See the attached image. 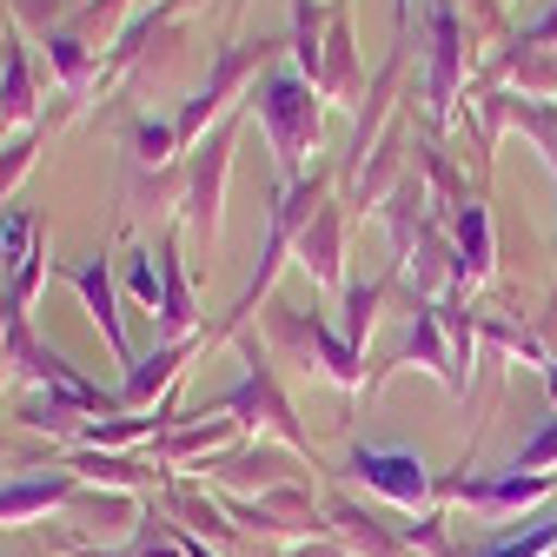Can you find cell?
<instances>
[{"instance_id":"9a60e30c","label":"cell","mask_w":557,"mask_h":557,"mask_svg":"<svg viewBox=\"0 0 557 557\" xmlns=\"http://www.w3.org/2000/svg\"><path fill=\"white\" fill-rule=\"evenodd\" d=\"M458 278H484L492 272V226H484V206H458Z\"/></svg>"},{"instance_id":"d4e9b609","label":"cell","mask_w":557,"mask_h":557,"mask_svg":"<svg viewBox=\"0 0 557 557\" xmlns=\"http://www.w3.org/2000/svg\"><path fill=\"white\" fill-rule=\"evenodd\" d=\"M544 379H550V398H557V366L550 359H544Z\"/></svg>"},{"instance_id":"484cf974","label":"cell","mask_w":557,"mask_h":557,"mask_svg":"<svg viewBox=\"0 0 557 557\" xmlns=\"http://www.w3.org/2000/svg\"><path fill=\"white\" fill-rule=\"evenodd\" d=\"M293 557H345V550H293Z\"/></svg>"},{"instance_id":"cb8c5ba5","label":"cell","mask_w":557,"mask_h":557,"mask_svg":"<svg viewBox=\"0 0 557 557\" xmlns=\"http://www.w3.org/2000/svg\"><path fill=\"white\" fill-rule=\"evenodd\" d=\"M81 471H94V478H113V484H139V471H133L126 458H81Z\"/></svg>"},{"instance_id":"52a82bcc","label":"cell","mask_w":557,"mask_h":557,"mask_svg":"<svg viewBox=\"0 0 557 557\" xmlns=\"http://www.w3.org/2000/svg\"><path fill=\"white\" fill-rule=\"evenodd\" d=\"M220 411H259V418H252V425H272L278 438H293V445L306 451V432L293 425V405H286V398H278V392H272V372L259 366V345H252V379H246V385H239L233 398H220Z\"/></svg>"},{"instance_id":"2e32d148","label":"cell","mask_w":557,"mask_h":557,"mask_svg":"<svg viewBox=\"0 0 557 557\" xmlns=\"http://www.w3.org/2000/svg\"><path fill=\"white\" fill-rule=\"evenodd\" d=\"M405 359H425L432 372H445L451 385V352H445V338H438V306H418L411 332H405Z\"/></svg>"},{"instance_id":"ac0fdd59","label":"cell","mask_w":557,"mask_h":557,"mask_svg":"<svg viewBox=\"0 0 557 557\" xmlns=\"http://www.w3.org/2000/svg\"><path fill=\"white\" fill-rule=\"evenodd\" d=\"M27 107H34L27 60H21V47H8V81H0V120H27Z\"/></svg>"},{"instance_id":"5bb4252c","label":"cell","mask_w":557,"mask_h":557,"mask_svg":"<svg viewBox=\"0 0 557 557\" xmlns=\"http://www.w3.org/2000/svg\"><path fill=\"white\" fill-rule=\"evenodd\" d=\"M332 531L352 544V550H366V557H405V544H398V531H385L372 511H359V505H332Z\"/></svg>"},{"instance_id":"44dd1931","label":"cell","mask_w":557,"mask_h":557,"mask_svg":"<svg viewBox=\"0 0 557 557\" xmlns=\"http://www.w3.org/2000/svg\"><path fill=\"white\" fill-rule=\"evenodd\" d=\"M544 465H557V418H550L531 445H518V458H511L505 471H544Z\"/></svg>"},{"instance_id":"7a4b0ae2","label":"cell","mask_w":557,"mask_h":557,"mask_svg":"<svg viewBox=\"0 0 557 557\" xmlns=\"http://www.w3.org/2000/svg\"><path fill=\"white\" fill-rule=\"evenodd\" d=\"M272 332H278V345H293L299 359L325 366V379H338V385H359V352H352L345 338H332L319 319H306V312H293V306H272Z\"/></svg>"},{"instance_id":"4316f807","label":"cell","mask_w":557,"mask_h":557,"mask_svg":"<svg viewBox=\"0 0 557 557\" xmlns=\"http://www.w3.org/2000/svg\"><path fill=\"white\" fill-rule=\"evenodd\" d=\"M0 557H27V550H0Z\"/></svg>"},{"instance_id":"603a6c76","label":"cell","mask_w":557,"mask_h":557,"mask_svg":"<svg viewBox=\"0 0 557 557\" xmlns=\"http://www.w3.org/2000/svg\"><path fill=\"white\" fill-rule=\"evenodd\" d=\"M398 544H411V550H432V557H458V550H451V537H445L432 518H425V524H405V531H398Z\"/></svg>"},{"instance_id":"4fadbf2b","label":"cell","mask_w":557,"mask_h":557,"mask_svg":"<svg viewBox=\"0 0 557 557\" xmlns=\"http://www.w3.org/2000/svg\"><path fill=\"white\" fill-rule=\"evenodd\" d=\"M186 352H193V338H173V345H160L153 359H133V366H126V392H120V405H147V398L180 372Z\"/></svg>"},{"instance_id":"9c48e42d","label":"cell","mask_w":557,"mask_h":557,"mask_svg":"<svg viewBox=\"0 0 557 557\" xmlns=\"http://www.w3.org/2000/svg\"><path fill=\"white\" fill-rule=\"evenodd\" d=\"M458 53H465L458 8H451V0H432V107L438 113L451 107V87H458Z\"/></svg>"},{"instance_id":"3957f363","label":"cell","mask_w":557,"mask_h":557,"mask_svg":"<svg viewBox=\"0 0 557 557\" xmlns=\"http://www.w3.org/2000/svg\"><path fill=\"white\" fill-rule=\"evenodd\" d=\"M352 471L372 484V492H385L392 505H405V511H418V505L432 498V478H425V465H418L411 451H372V445H359Z\"/></svg>"},{"instance_id":"5b68a950","label":"cell","mask_w":557,"mask_h":557,"mask_svg":"<svg viewBox=\"0 0 557 557\" xmlns=\"http://www.w3.org/2000/svg\"><path fill=\"white\" fill-rule=\"evenodd\" d=\"M226 147H233V126H220L213 139H206V160L193 166V193H186V213H193V233L199 246L213 252L220 239V186H226Z\"/></svg>"},{"instance_id":"7c38bea8","label":"cell","mask_w":557,"mask_h":557,"mask_svg":"<svg viewBox=\"0 0 557 557\" xmlns=\"http://www.w3.org/2000/svg\"><path fill=\"white\" fill-rule=\"evenodd\" d=\"M186 325H193V293H186L180 239L166 233V246H160V332H166V338H186Z\"/></svg>"},{"instance_id":"ffe728a7","label":"cell","mask_w":557,"mask_h":557,"mask_svg":"<svg viewBox=\"0 0 557 557\" xmlns=\"http://www.w3.org/2000/svg\"><path fill=\"white\" fill-rule=\"evenodd\" d=\"M126 293L139 306H160V265H153V252H133L126 259Z\"/></svg>"},{"instance_id":"8992f818","label":"cell","mask_w":557,"mask_h":557,"mask_svg":"<svg viewBox=\"0 0 557 557\" xmlns=\"http://www.w3.org/2000/svg\"><path fill=\"white\" fill-rule=\"evenodd\" d=\"M107 252H94V259H81V265H66V278H74V293L87 299V312L100 319V332H107V345H113V359L120 366H133V345H126V325H120V312H113V278H107Z\"/></svg>"},{"instance_id":"277c9868","label":"cell","mask_w":557,"mask_h":557,"mask_svg":"<svg viewBox=\"0 0 557 557\" xmlns=\"http://www.w3.org/2000/svg\"><path fill=\"white\" fill-rule=\"evenodd\" d=\"M265 53H272L265 40H259V47H226V53H220V66H213V81H206V94H199V100H186V107H180V120H173V133H180V147H186V139H193V133H199L206 120H213V113L226 107V94H233V87H239V81L252 74V66H259Z\"/></svg>"},{"instance_id":"83f0119b","label":"cell","mask_w":557,"mask_h":557,"mask_svg":"<svg viewBox=\"0 0 557 557\" xmlns=\"http://www.w3.org/2000/svg\"><path fill=\"white\" fill-rule=\"evenodd\" d=\"M66 8H87V0H66Z\"/></svg>"},{"instance_id":"e0dca14e","label":"cell","mask_w":557,"mask_h":557,"mask_svg":"<svg viewBox=\"0 0 557 557\" xmlns=\"http://www.w3.org/2000/svg\"><path fill=\"white\" fill-rule=\"evenodd\" d=\"M379 299H385V286H379V278H372V286H345V345H352V352H359V345H366V332H372V312H379Z\"/></svg>"},{"instance_id":"30bf717a","label":"cell","mask_w":557,"mask_h":557,"mask_svg":"<svg viewBox=\"0 0 557 557\" xmlns=\"http://www.w3.org/2000/svg\"><path fill=\"white\" fill-rule=\"evenodd\" d=\"M319 94H332V100H352V94H359V66H352V27H345V14H338V8L325 14V53H319Z\"/></svg>"},{"instance_id":"ba28073f","label":"cell","mask_w":557,"mask_h":557,"mask_svg":"<svg viewBox=\"0 0 557 557\" xmlns=\"http://www.w3.org/2000/svg\"><path fill=\"white\" fill-rule=\"evenodd\" d=\"M293 246H299V265L319 278V286H338V252H345V220H338V206H319L312 226H306Z\"/></svg>"},{"instance_id":"8fae6325","label":"cell","mask_w":557,"mask_h":557,"mask_svg":"<svg viewBox=\"0 0 557 557\" xmlns=\"http://www.w3.org/2000/svg\"><path fill=\"white\" fill-rule=\"evenodd\" d=\"M74 498V471H47V478H21L0 492V524H14V518H34V511H53Z\"/></svg>"},{"instance_id":"6da1fadb","label":"cell","mask_w":557,"mask_h":557,"mask_svg":"<svg viewBox=\"0 0 557 557\" xmlns=\"http://www.w3.org/2000/svg\"><path fill=\"white\" fill-rule=\"evenodd\" d=\"M252 107H259V120H265V133H272L278 173L299 186V166H306V153L319 147V87H312L306 74H265V81L252 87Z\"/></svg>"},{"instance_id":"7402d4cb","label":"cell","mask_w":557,"mask_h":557,"mask_svg":"<svg viewBox=\"0 0 557 557\" xmlns=\"http://www.w3.org/2000/svg\"><path fill=\"white\" fill-rule=\"evenodd\" d=\"M173 511H180L186 524H199V531H213V537H233V524H226L213 505H206V498H193V492H173Z\"/></svg>"},{"instance_id":"d6986e66","label":"cell","mask_w":557,"mask_h":557,"mask_svg":"<svg viewBox=\"0 0 557 557\" xmlns=\"http://www.w3.org/2000/svg\"><path fill=\"white\" fill-rule=\"evenodd\" d=\"M550 550H557V518H550V524H537V531H524V537L484 544V550H471V557H550Z\"/></svg>"}]
</instances>
